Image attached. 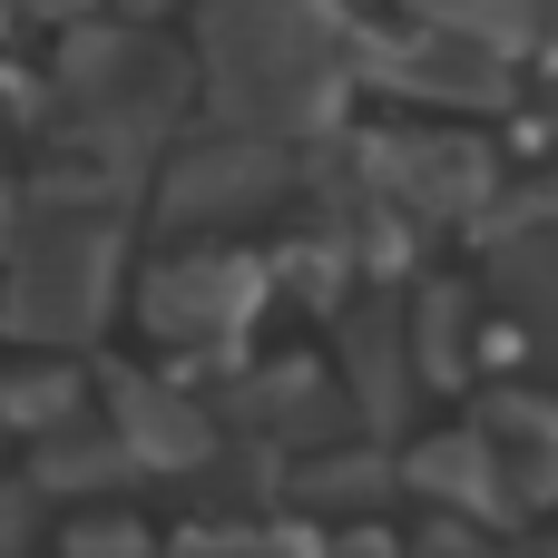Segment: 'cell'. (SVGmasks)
Masks as SVG:
<instances>
[{"mask_svg": "<svg viewBox=\"0 0 558 558\" xmlns=\"http://www.w3.org/2000/svg\"><path fill=\"white\" fill-rule=\"evenodd\" d=\"M108 275H118V235L49 216V226L20 245V265H10V333H20V343H78V333H98Z\"/></svg>", "mask_w": 558, "mask_h": 558, "instance_id": "1", "label": "cell"}, {"mask_svg": "<svg viewBox=\"0 0 558 558\" xmlns=\"http://www.w3.org/2000/svg\"><path fill=\"white\" fill-rule=\"evenodd\" d=\"M147 333L167 343H226L245 314H255V265L245 255H186L167 275H147Z\"/></svg>", "mask_w": 558, "mask_h": 558, "instance_id": "2", "label": "cell"}, {"mask_svg": "<svg viewBox=\"0 0 558 558\" xmlns=\"http://www.w3.org/2000/svg\"><path fill=\"white\" fill-rule=\"evenodd\" d=\"M108 422H118V441H128L147 471H177V461L206 451V422H196L167 383H147V373H118V383H108Z\"/></svg>", "mask_w": 558, "mask_h": 558, "instance_id": "3", "label": "cell"}, {"mask_svg": "<svg viewBox=\"0 0 558 558\" xmlns=\"http://www.w3.org/2000/svg\"><path fill=\"white\" fill-rule=\"evenodd\" d=\"M147 461L128 441H69V451H39V490H108V481H137Z\"/></svg>", "mask_w": 558, "mask_h": 558, "instance_id": "4", "label": "cell"}, {"mask_svg": "<svg viewBox=\"0 0 558 558\" xmlns=\"http://www.w3.org/2000/svg\"><path fill=\"white\" fill-rule=\"evenodd\" d=\"M0 412H10L20 432H39V422H69V373H20V383H0Z\"/></svg>", "mask_w": 558, "mask_h": 558, "instance_id": "5", "label": "cell"}, {"mask_svg": "<svg viewBox=\"0 0 558 558\" xmlns=\"http://www.w3.org/2000/svg\"><path fill=\"white\" fill-rule=\"evenodd\" d=\"M177 558H324L314 539H284V530H216V539H186Z\"/></svg>", "mask_w": 558, "mask_h": 558, "instance_id": "6", "label": "cell"}, {"mask_svg": "<svg viewBox=\"0 0 558 558\" xmlns=\"http://www.w3.org/2000/svg\"><path fill=\"white\" fill-rule=\"evenodd\" d=\"M137 549H147V539H137V530H118V520H88V530L69 539V558H137Z\"/></svg>", "mask_w": 558, "mask_h": 558, "instance_id": "7", "label": "cell"}, {"mask_svg": "<svg viewBox=\"0 0 558 558\" xmlns=\"http://www.w3.org/2000/svg\"><path fill=\"white\" fill-rule=\"evenodd\" d=\"M0 558H20V500L0 490Z\"/></svg>", "mask_w": 558, "mask_h": 558, "instance_id": "8", "label": "cell"}, {"mask_svg": "<svg viewBox=\"0 0 558 558\" xmlns=\"http://www.w3.org/2000/svg\"><path fill=\"white\" fill-rule=\"evenodd\" d=\"M0 422H10V412H0Z\"/></svg>", "mask_w": 558, "mask_h": 558, "instance_id": "9", "label": "cell"}]
</instances>
